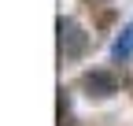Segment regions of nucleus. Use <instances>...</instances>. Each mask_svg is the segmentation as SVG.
Listing matches in <instances>:
<instances>
[{"instance_id": "f257e3e1", "label": "nucleus", "mask_w": 133, "mask_h": 126, "mask_svg": "<svg viewBox=\"0 0 133 126\" xmlns=\"http://www.w3.org/2000/svg\"><path fill=\"white\" fill-rule=\"evenodd\" d=\"M85 45H89L85 30H81L74 19H59V52H63V59H78L81 52H85Z\"/></svg>"}, {"instance_id": "7ed1b4c3", "label": "nucleus", "mask_w": 133, "mask_h": 126, "mask_svg": "<svg viewBox=\"0 0 133 126\" xmlns=\"http://www.w3.org/2000/svg\"><path fill=\"white\" fill-rule=\"evenodd\" d=\"M129 56H133V22L118 34V41L111 45V59H118V63H122V59H129Z\"/></svg>"}, {"instance_id": "f03ea898", "label": "nucleus", "mask_w": 133, "mask_h": 126, "mask_svg": "<svg viewBox=\"0 0 133 126\" xmlns=\"http://www.w3.org/2000/svg\"><path fill=\"white\" fill-rule=\"evenodd\" d=\"M81 89H85L89 97H111V93L118 89V82H115V74H107V71H89L81 78Z\"/></svg>"}]
</instances>
